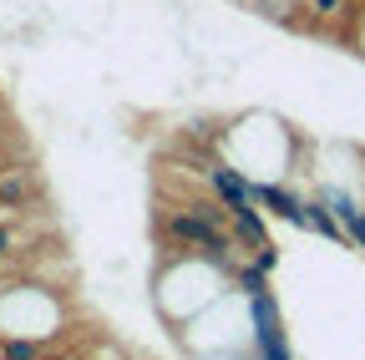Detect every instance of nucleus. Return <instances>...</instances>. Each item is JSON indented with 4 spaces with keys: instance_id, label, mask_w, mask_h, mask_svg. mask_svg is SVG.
<instances>
[{
    "instance_id": "nucleus-1",
    "label": "nucleus",
    "mask_w": 365,
    "mask_h": 360,
    "mask_svg": "<svg viewBox=\"0 0 365 360\" xmlns=\"http://www.w3.org/2000/svg\"><path fill=\"white\" fill-rule=\"evenodd\" d=\"M203 178H208V188H213V198H218L223 208H244V203H254V178H249L239 163H208Z\"/></svg>"
},
{
    "instance_id": "nucleus-3",
    "label": "nucleus",
    "mask_w": 365,
    "mask_h": 360,
    "mask_svg": "<svg viewBox=\"0 0 365 360\" xmlns=\"http://www.w3.org/2000/svg\"><path fill=\"white\" fill-rule=\"evenodd\" d=\"M36 193H41V183H36V168L31 163H16V168L0 173V208L21 213V208H31Z\"/></svg>"
},
{
    "instance_id": "nucleus-6",
    "label": "nucleus",
    "mask_w": 365,
    "mask_h": 360,
    "mask_svg": "<svg viewBox=\"0 0 365 360\" xmlns=\"http://www.w3.org/2000/svg\"><path fill=\"white\" fill-rule=\"evenodd\" d=\"M0 360H41V340L6 330V335H0Z\"/></svg>"
},
{
    "instance_id": "nucleus-5",
    "label": "nucleus",
    "mask_w": 365,
    "mask_h": 360,
    "mask_svg": "<svg viewBox=\"0 0 365 360\" xmlns=\"http://www.w3.org/2000/svg\"><path fill=\"white\" fill-rule=\"evenodd\" d=\"M304 229L309 234H319V239H325V244H335V249H350V234H345V223L325 208V203H319L314 193L304 198Z\"/></svg>"
},
{
    "instance_id": "nucleus-8",
    "label": "nucleus",
    "mask_w": 365,
    "mask_h": 360,
    "mask_svg": "<svg viewBox=\"0 0 365 360\" xmlns=\"http://www.w3.org/2000/svg\"><path fill=\"white\" fill-rule=\"evenodd\" d=\"M350 244H355V249H365V218L355 223V234H350Z\"/></svg>"
},
{
    "instance_id": "nucleus-10",
    "label": "nucleus",
    "mask_w": 365,
    "mask_h": 360,
    "mask_svg": "<svg viewBox=\"0 0 365 360\" xmlns=\"http://www.w3.org/2000/svg\"><path fill=\"white\" fill-rule=\"evenodd\" d=\"M0 335H6V325H0Z\"/></svg>"
},
{
    "instance_id": "nucleus-2",
    "label": "nucleus",
    "mask_w": 365,
    "mask_h": 360,
    "mask_svg": "<svg viewBox=\"0 0 365 360\" xmlns=\"http://www.w3.org/2000/svg\"><path fill=\"white\" fill-rule=\"evenodd\" d=\"M254 203H259L264 213H274L279 223L304 229V193H294L289 183H279V178H269V183H259V178H254Z\"/></svg>"
},
{
    "instance_id": "nucleus-4",
    "label": "nucleus",
    "mask_w": 365,
    "mask_h": 360,
    "mask_svg": "<svg viewBox=\"0 0 365 360\" xmlns=\"http://www.w3.org/2000/svg\"><path fill=\"white\" fill-rule=\"evenodd\" d=\"M314 198H319V203H325V208L345 223V234H355V223L365 218V198H360L355 188H345V183H319V188H314Z\"/></svg>"
},
{
    "instance_id": "nucleus-7",
    "label": "nucleus",
    "mask_w": 365,
    "mask_h": 360,
    "mask_svg": "<svg viewBox=\"0 0 365 360\" xmlns=\"http://www.w3.org/2000/svg\"><path fill=\"white\" fill-rule=\"evenodd\" d=\"M16 163H26V158H21V148H11L6 138H0V173H6V168H16Z\"/></svg>"
},
{
    "instance_id": "nucleus-9",
    "label": "nucleus",
    "mask_w": 365,
    "mask_h": 360,
    "mask_svg": "<svg viewBox=\"0 0 365 360\" xmlns=\"http://www.w3.org/2000/svg\"><path fill=\"white\" fill-rule=\"evenodd\" d=\"M0 218H11V208H0Z\"/></svg>"
}]
</instances>
